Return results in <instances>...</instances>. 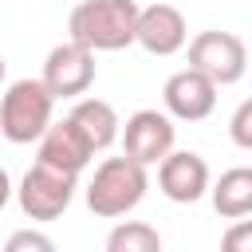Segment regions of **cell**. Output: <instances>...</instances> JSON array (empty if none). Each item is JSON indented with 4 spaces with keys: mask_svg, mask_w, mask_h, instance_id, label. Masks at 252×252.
Instances as JSON below:
<instances>
[{
    "mask_svg": "<svg viewBox=\"0 0 252 252\" xmlns=\"http://www.w3.org/2000/svg\"><path fill=\"white\" fill-rule=\"evenodd\" d=\"M134 20H138L134 0H83L71 8L67 32L75 43L91 51H122L134 43Z\"/></svg>",
    "mask_w": 252,
    "mask_h": 252,
    "instance_id": "6da1fadb",
    "label": "cell"
},
{
    "mask_svg": "<svg viewBox=\"0 0 252 252\" xmlns=\"http://www.w3.org/2000/svg\"><path fill=\"white\" fill-rule=\"evenodd\" d=\"M75 189H79V177H75V173H63V169H55V165L35 161V165L20 177L16 201H20L24 217H32V220H55V217H63V213L71 209Z\"/></svg>",
    "mask_w": 252,
    "mask_h": 252,
    "instance_id": "277c9868",
    "label": "cell"
},
{
    "mask_svg": "<svg viewBox=\"0 0 252 252\" xmlns=\"http://www.w3.org/2000/svg\"><path fill=\"white\" fill-rule=\"evenodd\" d=\"M189 39V24L181 16V8L173 4H150L138 8L134 20V43H142L150 55H177Z\"/></svg>",
    "mask_w": 252,
    "mask_h": 252,
    "instance_id": "30bf717a",
    "label": "cell"
},
{
    "mask_svg": "<svg viewBox=\"0 0 252 252\" xmlns=\"http://www.w3.org/2000/svg\"><path fill=\"white\" fill-rule=\"evenodd\" d=\"M228 134H232V142H236L240 150H252V98H244V102L236 106V114H232V122H228Z\"/></svg>",
    "mask_w": 252,
    "mask_h": 252,
    "instance_id": "9a60e30c",
    "label": "cell"
},
{
    "mask_svg": "<svg viewBox=\"0 0 252 252\" xmlns=\"http://www.w3.org/2000/svg\"><path fill=\"white\" fill-rule=\"evenodd\" d=\"M118 138H122V154L150 169L173 150L177 126L165 110H134L126 118V126H118Z\"/></svg>",
    "mask_w": 252,
    "mask_h": 252,
    "instance_id": "8992f818",
    "label": "cell"
},
{
    "mask_svg": "<svg viewBox=\"0 0 252 252\" xmlns=\"http://www.w3.org/2000/svg\"><path fill=\"white\" fill-rule=\"evenodd\" d=\"M51 248H55V244H51V236L32 232V228H24V232L8 236V252H51Z\"/></svg>",
    "mask_w": 252,
    "mask_h": 252,
    "instance_id": "2e32d148",
    "label": "cell"
},
{
    "mask_svg": "<svg viewBox=\"0 0 252 252\" xmlns=\"http://www.w3.org/2000/svg\"><path fill=\"white\" fill-rule=\"evenodd\" d=\"M217 83L209 75H201L197 67H181L165 79L161 87V102H165V114L169 118H181V122H201L217 110Z\"/></svg>",
    "mask_w": 252,
    "mask_h": 252,
    "instance_id": "ba28073f",
    "label": "cell"
},
{
    "mask_svg": "<svg viewBox=\"0 0 252 252\" xmlns=\"http://www.w3.org/2000/svg\"><path fill=\"white\" fill-rule=\"evenodd\" d=\"M158 189L173 205H193L209 193V165L193 150H169L158 161Z\"/></svg>",
    "mask_w": 252,
    "mask_h": 252,
    "instance_id": "9c48e42d",
    "label": "cell"
},
{
    "mask_svg": "<svg viewBox=\"0 0 252 252\" xmlns=\"http://www.w3.org/2000/svg\"><path fill=\"white\" fill-rule=\"evenodd\" d=\"M189 67L209 75L217 87H232L248 71V47L236 32H201L189 39Z\"/></svg>",
    "mask_w": 252,
    "mask_h": 252,
    "instance_id": "5b68a950",
    "label": "cell"
},
{
    "mask_svg": "<svg viewBox=\"0 0 252 252\" xmlns=\"http://www.w3.org/2000/svg\"><path fill=\"white\" fill-rule=\"evenodd\" d=\"M79 130H83V138L91 142V150L98 154V150H106L114 138H118V114H114V106L106 102V98H79L75 106H71V114H67Z\"/></svg>",
    "mask_w": 252,
    "mask_h": 252,
    "instance_id": "7c38bea8",
    "label": "cell"
},
{
    "mask_svg": "<svg viewBox=\"0 0 252 252\" xmlns=\"http://www.w3.org/2000/svg\"><path fill=\"white\" fill-rule=\"evenodd\" d=\"M158 248H161V236L146 220H122L106 236V252H158Z\"/></svg>",
    "mask_w": 252,
    "mask_h": 252,
    "instance_id": "5bb4252c",
    "label": "cell"
},
{
    "mask_svg": "<svg viewBox=\"0 0 252 252\" xmlns=\"http://www.w3.org/2000/svg\"><path fill=\"white\" fill-rule=\"evenodd\" d=\"M43 87L55 94V98H75V94H87L91 83H94V51L67 39V43H55L43 59Z\"/></svg>",
    "mask_w": 252,
    "mask_h": 252,
    "instance_id": "52a82bcc",
    "label": "cell"
},
{
    "mask_svg": "<svg viewBox=\"0 0 252 252\" xmlns=\"http://www.w3.org/2000/svg\"><path fill=\"white\" fill-rule=\"evenodd\" d=\"M224 248H228V252L252 248V220H244V217H240V220H236V228H232V232L224 236Z\"/></svg>",
    "mask_w": 252,
    "mask_h": 252,
    "instance_id": "e0dca14e",
    "label": "cell"
},
{
    "mask_svg": "<svg viewBox=\"0 0 252 252\" xmlns=\"http://www.w3.org/2000/svg\"><path fill=\"white\" fill-rule=\"evenodd\" d=\"M55 110V94L43 87V79H16L0 98V134L12 146L35 142Z\"/></svg>",
    "mask_w": 252,
    "mask_h": 252,
    "instance_id": "3957f363",
    "label": "cell"
},
{
    "mask_svg": "<svg viewBox=\"0 0 252 252\" xmlns=\"http://www.w3.org/2000/svg\"><path fill=\"white\" fill-rule=\"evenodd\" d=\"M146 189H150V173L142 161H134L126 154L106 158L94 169V177L87 181V209L102 220H114V217H126L130 209H138Z\"/></svg>",
    "mask_w": 252,
    "mask_h": 252,
    "instance_id": "7a4b0ae2",
    "label": "cell"
},
{
    "mask_svg": "<svg viewBox=\"0 0 252 252\" xmlns=\"http://www.w3.org/2000/svg\"><path fill=\"white\" fill-rule=\"evenodd\" d=\"M213 209L224 220H240V217L252 213V169L248 165L220 173V181L213 185Z\"/></svg>",
    "mask_w": 252,
    "mask_h": 252,
    "instance_id": "4fadbf2b",
    "label": "cell"
},
{
    "mask_svg": "<svg viewBox=\"0 0 252 252\" xmlns=\"http://www.w3.org/2000/svg\"><path fill=\"white\" fill-rule=\"evenodd\" d=\"M35 142H39V154H35V161H43V165H55V169H63V173H75V177H79V173L91 165V158H94L91 142L83 138V130H79L71 118L47 122V130H43Z\"/></svg>",
    "mask_w": 252,
    "mask_h": 252,
    "instance_id": "8fae6325",
    "label": "cell"
},
{
    "mask_svg": "<svg viewBox=\"0 0 252 252\" xmlns=\"http://www.w3.org/2000/svg\"><path fill=\"white\" fill-rule=\"evenodd\" d=\"M8 197H12V181H8V169L0 165V209L8 205Z\"/></svg>",
    "mask_w": 252,
    "mask_h": 252,
    "instance_id": "ac0fdd59",
    "label": "cell"
},
{
    "mask_svg": "<svg viewBox=\"0 0 252 252\" xmlns=\"http://www.w3.org/2000/svg\"><path fill=\"white\" fill-rule=\"evenodd\" d=\"M4 71H8V63H4V55H0V83H4Z\"/></svg>",
    "mask_w": 252,
    "mask_h": 252,
    "instance_id": "d6986e66",
    "label": "cell"
}]
</instances>
